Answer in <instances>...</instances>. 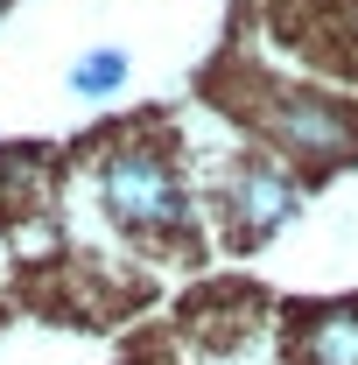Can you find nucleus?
<instances>
[{
	"instance_id": "obj_1",
	"label": "nucleus",
	"mask_w": 358,
	"mask_h": 365,
	"mask_svg": "<svg viewBox=\"0 0 358 365\" xmlns=\"http://www.w3.org/2000/svg\"><path fill=\"white\" fill-rule=\"evenodd\" d=\"M98 197L127 232H183L190 225V197H183L176 169L155 148H113L98 162Z\"/></svg>"
},
{
	"instance_id": "obj_2",
	"label": "nucleus",
	"mask_w": 358,
	"mask_h": 365,
	"mask_svg": "<svg viewBox=\"0 0 358 365\" xmlns=\"http://www.w3.org/2000/svg\"><path fill=\"white\" fill-rule=\"evenodd\" d=\"M260 127H267V140L295 148V155H330V162L358 155V113L316 98V91H281L267 113H260Z\"/></svg>"
},
{
	"instance_id": "obj_3",
	"label": "nucleus",
	"mask_w": 358,
	"mask_h": 365,
	"mask_svg": "<svg viewBox=\"0 0 358 365\" xmlns=\"http://www.w3.org/2000/svg\"><path fill=\"white\" fill-rule=\"evenodd\" d=\"M302 211V190L288 169H274V162H239L232 176H225V218L239 239H267L281 232L288 218Z\"/></svg>"
},
{
	"instance_id": "obj_4",
	"label": "nucleus",
	"mask_w": 358,
	"mask_h": 365,
	"mask_svg": "<svg viewBox=\"0 0 358 365\" xmlns=\"http://www.w3.org/2000/svg\"><path fill=\"white\" fill-rule=\"evenodd\" d=\"M302 365H358V309H316L295 337Z\"/></svg>"
},
{
	"instance_id": "obj_5",
	"label": "nucleus",
	"mask_w": 358,
	"mask_h": 365,
	"mask_svg": "<svg viewBox=\"0 0 358 365\" xmlns=\"http://www.w3.org/2000/svg\"><path fill=\"white\" fill-rule=\"evenodd\" d=\"M120 85H127V49H85L71 63V91L78 98H113Z\"/></svg>"
}]
</instances>
